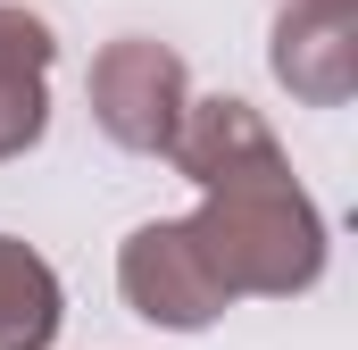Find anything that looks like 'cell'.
I'll return each mask as SVG.
<instances>
[{
  "label": "cell",
  "instance_id": "6da1fadb",
  "mask_svg": "<svg viewBox=\"0 0 358 350\" xmlns=\"http://www.w3.org/2000/svg\"><path fill=\"white\" fill-rule=\"evenodd\" d=\"M183 225L225 300H292L325 275V217L300 192L292 159L267 175H242V183H217Z\"/></svg>",
  "mask_w": 358,
  "mask_h": 350
},
{
  "label": "cell",
  "instance_id": "7a4b0ae2",
  "mask_svg": "<svg viewBox=\"0 0 358 350\" xmlns=\"http://www.w3.org/2000/svg\"><path fill=\"white\" fill-rule=\"evenodd\" d=\"M84 100H92V125L117 142V150H142V159H167L183 108H192V76L167 42L150 34H125L92 59L84 76Z\"/></svg>",
  "mask_w": 358,
  "mask_h": 350
},
{
  "label": "cell",
  "instance_id": "3957f363",
  "mask_svg": "<svg viewBox=\"0 0 358 350\" xmlns=\"http://www.w3.org/2000/svg\"><path fill=\"white\" fill-rule=\"evenodd\" d=\"M117 292H125L134 317H150V326H167V334H200V326H217V317L234 309V300L217 292L208 259L192 251V225H183V217H150V225L125 234V251H117Z\"/></svg>",
  "mask_w": 358,
  "mask_h": 350
},
{
  "label": "cell",
  "instance_id": "277c9868",
  "mask_svg": "<svg viewBox=\"0 0 358 350\" xmlns=\"http://www.w3.org/2000/svg\"><path fill=\"white\" fill-rule=\"evenodd\" d=\"M267 67L300 108H342L358 92V0H275Z\"/></svg>",
  "mask_w": 358,
  "mask_h": 350
},
{
  "label": "cell",
  "instance_id": "5b68a950",
  "mask_svg": "<svg viewBox=\"0 0 358 350\" xmlns=\"http://www.w3.org/2000/svg\"><path fill=\"white\" fill-rule=\"evenodd\" d=\"M167 159H176L200 192H217V183H242V175L283 167V142H275V125L250 108V100L217 92V100H192V108H183V125H176V142H167Z\"/></svg>",
  "mask_w": 358,
  "mask_h": 350
},
{
  "label": "cell",
  "instance_id": "8992f818",
  "mask_svg": "<svg viewBox=\"0 0 358 350\" xmlns=\"http://www.w3.org/2000/svg\"><path fill=\"white\" fill-rule=\"evenodd\" d=\"M59 342V275L34 242L0 234V350H50Z\"/></svg>",
  "mask_w": 358,
  "mask_h": 350
},
{
  "label": "cell",
  "instance_id": "52a82bcc",
  "mask_svg": "<svg viewBox=\"0 0 358 350\" xmlns=\"http://www.w3.org/2000/svg\"><path fill=\"white\" fill-rule=\"evenodd\" d=\"M50 134V92L42 76H0V159H25Z\"/></svg>",
  "mask_w": 358,
  "mask_h": 350
},
{
  "label": "cell",
  "instance_id": "ba28073f",
  "mask_svg": "<svg viewBox=\"0 0 358 350\" xmlns=\"http://www.w3.org/2000/svg\"><path fill=\"white\" fill-rule=\"evenodd\" d=\"M50 59H59L50 17H34V8H17V0H0V76H50Z\"/></svg>",
  "mask_w": 358,
  "mask_h": 350
}]
</instances>
